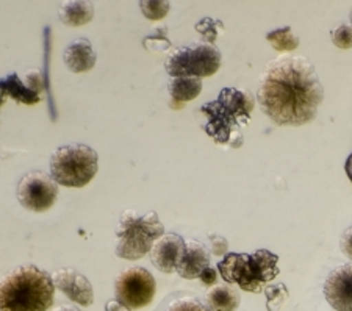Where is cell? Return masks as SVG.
<instances>
[{"label":"cell","mask_w":352,"mask_h":311,"mask_svg":"<svg viewBox=\"0 0 352 311\" xmlns=\"http://www.w3.org/2000/svg\"><path fill=\"white\" fill-rule=\"evenodd\" d=\"M105 311H132V310L124 307V305L119 303L118 301H109L105 305Z\"/></svg>","instance_id":"obj_30"},{"label":"cell","mask_w":352,"mask_h":311,"mask_svg":"<svg viewBox=\"0 0 352 311\" xmlns=\"http://www.w3.org/2000/svg\"><path fill=\"white\" fill-rule=\"evenodd\" d=\"M210 246H212V253L213 255H226L227 247H229V242L224 238V236L208 233Z\"/></svg>","instance_id":"obj_27"},{"label":"cell","mask_w":352,"mask_h":311,"mask_svg":"<svg viewBox=\"0 0 352 311\" xmlns=\"http://www.w3.org/2000/svg\"><path fill=\"white\" fill-rule=\"evenodd\" d=\"M210 268V252L207 247L196 240L186 241L185 255L177 266V274L184 279H199L201 274Z\"/></svg>","instance_id":"obj_13"},{"label":"cell","mask_w":352,"mask_h":311,"mask_svg":"<svg viewBox=\"0 0 352 311\" xmlns=\"http://www.w3.org/2000/svg\"><path fill=\"white\" fill-rule=\"evenodd\" d=\"M324 297L337 311H352V263L335 268L324 281Z\"/></svg>","instance_id":"obj_10"},{"label":"cell","mask_w":352,"mask_h":311,"mask_svg":"<svg viewBox=\"0 0 352 311\" xmlns=\"http://www.w3.org/2000/svg\"><path fill=\"white\" fill-rule=\"evenodd\" d=\"M340 249L346 257L352 260V227H348L340 238Z\"/></svg>","instance_id":"obj_28"},{"label":"cell","mask_w":352,"mask_h":311,"mask_svg":"<svg viewBox=\"0 0 352 311\" xmlns=\"http://www.w3.org/2000/svg\"><path fill=\"white\" fill-rule=\"evenodd\" d=\"M96 58H98V56H96L93 44L85 38H78L74 43H71L69 46L66 47L63 55L67 69L76 73L88 72L93 69L96 65Z\"/></svg>","instance_id":"obj_14"},{"label":"cell","mask_w":352,"mask_h":311,"mask_svg":"<svg viewBox=\"0 0 352 311\" xmlns=\"http://www.w3.org/2000/svg\"><path fill=\"white\" fill-rule=\"evenodd\" d=\"M143 46L147 50H157V52H164L173 46V43L168 38V28L166 27H157L152 35L146 36L143 39Z\"/></svg>","instance_id":"obj_23"},{"label":"cell","mask_w":352,"mask_h":311,"mask_svg":"<svg viewBox=\"0 0 352 311\" xmlns=\"http://www.w3.org/2000/svg\"><path fill=\"white\" fill-rule=\"evenodd\" d=\"M266 39L277 52H293L299 46V38L294 35L292 27H282L266 33Z\"/></svg>","instance_id":"obj_19"},{"label":"cell","mask_w":352,"mask_h":311,"mask_svg":"<svg viewBox=\"0 0 352 311\" xmlns=\"http://www.w3.org/2000/svg\"><path fill=\"white\" fill-rule=\"evenodd\" d=\"M52 277L36 266H19L0 280V311H47L52 308Z\"/></svg>","instance_id":"obj_3"},{"label":"cell","mask_w":352,"mask_h":311,"mask_svg":"<svg viewBox=\"0 0 352 311\" xmlns=\"http://www.w3.org/2000/svg\"><path fill=\"white\" fill-rule=\"evenodd\" d=\"M254 106V95L246 89H221L217 100L201 106L207 116L204 130L217 144L238 149L243 146V128L251 121Z\"/></svg>","instance_id":"obj_2"},{"label":"cell","mask_w":352,"mask_h":311,"mask_svg":"<svg viewBox=\"0 0 352 311\" xmlns=\"http://www.w3.org/2000/svg\"><path fill=\"white\" fill-rule=\"evenodd\" d=\"M8 97L25 105H35L41 100V95L33 93L32 89L21 80L16 72L0 78V106L5 105V102H7Z\"/></svg>","instance_id":"obj_15"},{"label":"cell","mask_w":352,"mask_h":311,"mask_svg":"<svg viewBox=\"0 0 352 311\" xmlns=\"http://www.w3.org/2000/svg\"><path fill=\"white\" fill-rule=\"evenodd\" d=\"M25 84L32 89L33 93L41 95L43 89H44V80H43L41 71H38V69L28 71L27 76H25Z\"/></svg>","instance_id":"obj_26"},{"label":"cell","mask_w":352,"mask_h":311,"mask_svg":"<svg viewBox=\"0 0 352 311\" xmlns=\"http://www.w3.org/2000/svg\"><path fill=\"white\" fill-rule=\"evenodd\" d=\"M99 169V155L87 144H66L50 155V177L67 188L87 186Z\"/></svg>","instance_id":"obj_6"},{"label":"cell","mask_w":352,"mask_h":311,"mask_svg":"<svg viewBox=\"0 0 352 311\" xmlns=\"http://www.w3.org/2000/svg\"><path fill=\"white\" fill-rule=\"evenodd\" d=\"M263 292L266 296V308H268V311H279L283 302H285L289 296L287 286L283 284L266 285Z\"/></svg>","instance_id":"obj_22"},{"label":"cell","mask_w":352,"mask_h":311,"mask_svg":"<svg viewBox=\"0 0 352 311\" xmlns=\"http://www.w3.org/2000/svg\"><path fill=\"white\" fill-rule=\"evenodd\" d=\"M240 302V294L229 284L214 285L206 296V305L210 311H235Z\"/></svg>","instance_id":"obj_18"},{"label":"cell","mask_w":352,"mask_h":311,"mask_svg":"<svg viewBox=\"0 0 352 311\" xmlns=\"http://www.w3.org/2000/svg\"><path fill=\"white\" fill-rule=\"evenodd\" d=\"M168 91L171 95V108H184L186 102L195 100L202 91V78L197 77H174L168 84Z\"/></svg>","instance_id":"obj_16"},{"label":"cell","mask_w":352,"mask_h":311,"mask_svg":"<svg viewBox=\"0 0 352 311\" xmlns=\"http://www.w3.org/2000/svg\"><path fill=\"white\" fill-rule=\"evenodd\" d=\"M344 171H346V174H348V177L352 182V154L348 157V160H346V163H344Z\"/></svg>","instance_id":"obj_31"},{"label":"cell","mask_w":352,"mask_h":311,"mask_svg":"<svg viewBox=\"0 0 352 311\" xmlns=\"http://www.w3.org/2000/svg\"><path fill=\"white\" fill-rule=\"evenodd\" d=\"M195 28H196V32L199 33V35H202L204 43L213 44V46H214V43H217L219 33L224 32V24L218 19L204 18V19L197 22Z\"/></svg>","instance_id":"obj_20"},{"label":"cell","mask_w":352,"mask_h":311,"mask_svg":"<svg viewBox=\"0 0 352 311\" xmlns=\"http://www.w3.org/2000/svg\"><path fill=\"white\" fill-rule=\"evenodd\" d=\"M331 39L335 47L348 50L352 47V25L342 24L331 32Z\"/></svg>","instance_id":"obj_24"},{"label":"cell","mask_w":352,"mask_h":311,"mask_svg":"<svg viewBox=\"0 0 352 311\" xmlns=\"http://www.w3.org/2000/svg\"><path fill=\"white\" fill-rule=\"evenodd\" d=\"M199 280H201L206 286H214V285H217V280H218L217 269H214V268H207L201 274V277H199Z\"/></svg>","instance_id":"obj_29"},{"label":"cell","mask_w":352,"mask_h":311,"mask_svg":"<svg viewBox=\"0 0 352 311\" xmlns=\"http://www.w3.org/2000/svg\"><path fill=\"white\" fill-rule=\"evenodd\" d=\"M94 5L85 0H71L58 7V18L65 25L80 27L93 21Z\"/></svg>","instance_id":"obj_17"},{"label":"cell","mask_w":352,"mask_h":311,"mask_svg":"<svg viewBox=\"0 0 352 311\" xmlns=\"http://www.w3.org/2000/svg\"><path fill=\"white\" fill-rule=\"evenodd\" d=\"M221 67V52L208 43H195L171 50L164 60V69L174 77H210Z\"/></svg>","instance_id":"obj_7"},{"label":"cell","mask_w":352,"mask_h":311,"mask_svg":"<svg viewBox=\"0 0 352 311\" xmlns=\"http://www.w3.org/2000/svg\"><path fill=\"white\" fill-rule=\"evenodd\" d=\"M54 285L60 290L66 297L82 307H89L94 302V290L91 281L83 274L77 273L72 268L58 269L52 275Z\"/></svg>","instance_id":"obj_12"},{"label":"cell","mask_w":352,"mask_h":311,"mask_svg":"<svg viewBox=\"0 0 352 311\" xmlns=\"http://www.w3.org/2000/svg\"><path fill=\"white\" fill-rule=\"evenodd\" d=\"M164 235V225L155 211L140 216L124 211L119 219L116 255L124 260H140L151 253L154 242Z\"/></svg>","instance_id":"obj_5"},{"label":"cell","mask_w":352,"mask_h":311,"mask_svg":"<svg viewBox=\"0 0 352 311\" xmlns=\"http://www.w3.org/2000/svg\"><path fill=\"white\" fill-rule=\"evenodd\" d=\"M186 241L177 233H164L158 238L151 251V262L155 268L164 274L177 270L182 257L185 255Z\"/></svg>","instance_id":"obj_11"},{"label":"cell","mask_w":352,"mask_h":311,"mask_svg":"<svg viewBox=\"0 0 352 311\" xmlns=\"http://www.w3.org/2000/svg\"><path fill=\"white\" fill-rule=\"evenodd\" d=\"M138 5L146 19L149 21L163 19L169 13V8H171V3L168 0H141Z\"/></svg>","instance_id":"obj_21"},{"label":"cell","mask_w":352,"mask_h":311,"mask_svg":"<svg viewBox=\"0 0 352 311\" xmlns=\"http://www.w3.org/2000/svg\"><path fill=\"white\" fill-rule=\"evenodd\" d=\"M157 284L154 275L144 268H129L118 275L115 284L116 301L130 310H140L155 297Z\"/></svg>","instance_id":"obj_8"},{"label":"cell","mask_w":352,"mask_h":311,"mask_svg":"<svg viewBox=\"0 0 352 311\" xmlns=\"http://www.w3.org/2000/svg\"><path fill=\"white\" fill-rule=\"evenodd\" d=\"M279 255L268 249L254 253L227 252L217 268L226 284H236L243 291L262 292L271 280L279 275Z\"/></svg>","instance_id":"obj_4"},{"label":"cell","mask_w":352,"mask_h":311,"mask_svg":"<svg viewBox=\"0 0 352 311\" xmlns=\"http://www.w3.org/2000/svg\"><path fill=\"white\" fill-rule=\"evenodd\" d=\"M351 22H352V13H351Z\"/></svg>","instance_id":"obj_33"},{"label":"cell","mask_w":352,"mask_h":311,"mask_svg":"<svg viewBox=\"0 0 352 311\" xmlns=\"http://www.w3.org/2000/svg\"><path fill=\"white\" fill-rule=\"evenodd\" d=\"M164 311H210V310L195 297H180L173 303H169V307Z\"/></svg>","instance_id":"obj_25"},{"label":"cell","mask_w":352,"mask_h":311,"mask_svg":"<svg viewBox=\"0 0 352 311\" xmlns=\"http://www.w3.org/2000/svg\"><path fill=\"white\" fill-rule=\"evenodd\" d=\"M52 311H80L77 307H72V305H60V307L54 308Z\"/></svg>","instance_id":"obj_32"},{"label":"cell","mask_w":352,"mask_h":311,"mask_svg":"<svg viewBox=\"0 0 352 311\" xmlns=\"http://www.w3.org/2000/svg\"><path fill=\"white\" fill-rule=\"evenodd\" d=\"M16 196L25 210L41 213L54 207L58 197V183L49 174L32 171L19 180Z\"/></svg>","instance_id":"obj_9"},{"label":"cell","mask_w":352,"mask_h":311,"mask_svg":"<svg viewBox=\"0 0 352 311\" xmlns=\"http://www.w3.org/2000/svg\"><path fill=\"white\" fill-rule=\"evenodd\" d=\"M324 100L315 66L300 55H282L265 67L257 104L277 126H304L314 121Z\"/></svg>","instance_id":"obj_1"}]
</instances>
